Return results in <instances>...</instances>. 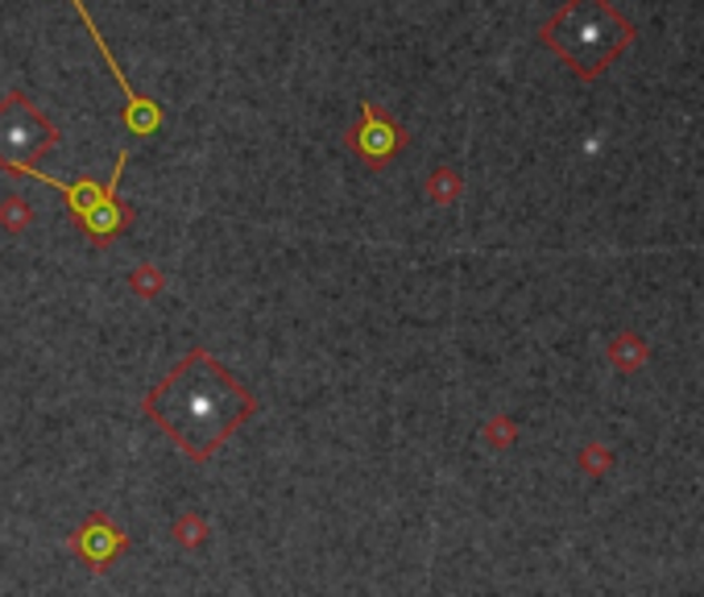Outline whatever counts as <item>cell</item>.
<instances>
[{"mask_svg":"<svg viewBox=\"0 0 704 597\" xmlns=\"http://www.w3.org/2000/svg\"><path fill=\"white\" fill-rule=\"evenodd\" d=\"M634 21L609 0H564L539 26V42L568 67L576 79L605 76V67L634 47Z\"/></svg>","mask_w":704,"mask_h":597,"instance_id":"obj_2","label":"cell"},{"mask_svg":"<svg viewBox=\"0 0 704 597\" xmlns=\"http://www.w3.org/2000/svg\"><path fill=\"white\" fill-rule=\"evenodd\" d=\"M129 291L141 295V304H153L166 291V270H158L153 261H141L133 275H129Z\"/></svg>","mask_w":704,"mask_h":597,"instance_id":"obj_12","label":"cell"},{"mask_svg":"<svg viewBox=\"0 0 704 597\" xmlns=\"http://www.w3.org/2000/svg\"><path fill=\"white\" fill-rule=\"evenodd\" d=\"M30 225H33V203L26 196H17V191H9V196L0 199V232L26 237Z\"/></svg>","mask_w":704,"mask_h":597,"instance_id":"obj_10","label":"cell"},{"mask_svg":"<svg viewBox=\"0 0 704 597\" xmlns=\"http://www.w3.org/2000/svg\"><path fill=\"white\" fill-rule=\"evenodd\" d=\"M71 551H76L91 573H105V568H112L120 556L129 551V536H125V527H117L108 515L91 510L88 519L76 527V536H71Z\"/></svg>","mask_w":704,"mask_h":597,"instance_id":"obj_7","label":"cell"},{"mask_svg":"<svg viewBox=\"0 0 704 597\" xmlns=\"http://www.w3.org/2000/svg\"><path fill=\"white\" fill-rule=\"evenodd\" d=\"M59 125L46 117L26 92L0 96V170L21 175L26 167H38L46 153L59 150Z\"/></svg>","mask_w":704,"mask_h":597,"instance_id":"obj_4","label":"cell"},{"mask_svg":"<svg viewBox=\"0 0 704 597\" xmlns=\"http://www.w3.org/2000/svg\"><path fill=\"white\" fill-rule=\"evenodd\" d=\"M170 536H175V544H179L182 551H199L204 544H208L211 527L204 515H196V510H187V515H179L175 519V527H170Z\"/></svg>","mask_w":704,"mask_h":597,"instance_id":"obj_11","label":"cell"},{"mask_svg":"<svg viewBox=\"0 0 704 597\" xmlns=\"http://www.w3.org/2000/svg\"><path fill=\"white\" fill-rule=\"evenodd\" d=\"M423 196L432 199V203H439V208L456 203V199L465 196V179H460V170L435 167L432 175H427V183H423Z\"/></svg>","mask_w":704,"mask_h":597,"instance_id":"obj_9","label":"cell"},{"mask_svg":"<svg viewBox=\"0 0 704 597\" xmlns=\"http://www.w3.org/2000/svg\"><path fill=\"white\" fill-rule=\"evenodd\" d=\"M125 167H129V150L117 153V167H112V175H108V183H96V179L62 183V179H54V175H46V170H38V167H26L17 179H38V183L62 191V196H67V216L88 232L91 246L108 249L120 232L133 229V216H137L133 208L117 196L120 179H125Z\"/></svg>","mask_w":704,"mask_h":597,"instance_id":"obj_3","label":"cell"},{"mask_svg":"<svg viewBox=\"0 0 704 597\" xmlns=\"http://www.w3.org/2000/svg\"><path fill=\"white\" fill-rule=\"evenodd\" d=\"M581 465H585L588 474H605V469L614 465V457H609V452H605L601 445H588L585 452H581Z\"/></svg>","mask_w":704,"mask_h":597,"instance_id":"obj_14","label":"cell"},{"mask_svg":"<svg viewBox=\"0 0 704 597\" xmlns=\"http://www.w3.org/2000/svg\"><path fill=\"white\" fill-rule=\"evenodd\" d=\"M514 424H509V419H494V424H489V428H485V440H489V445L494 448H509L514 445Z\"/></svg>","mask_w":704,"mask_h":597,"instance_id":"obj_13","label":"cell"},{"mask_svg":"<svg viewBox=\"0 0 704 597\" xmlns=\"http://www.w3.org/2000/svg\"><path fill=\"white\" fill-rule=\"evenodd\" d=\"M76 4V17L88 26V33H91V42H96V50H100V59L108 62V71H112V79L120 83V92H125V129L133 133V138H153L158 129H162V121H166V108L158 105V100H150V96H141L129 83V76L120 71V62H117V54L108 50V38L100 30H96V21H91V13H88V4L83 0H71Z\"/></svg>","mask_w":704,"mask_h":597,"instance_id":"obj_5","label":"cell"},{"mask_svg":"<svg viewBox=\"0 0 704 597\" xmlns=\"http://www.w3.org/2000/svg\"><path fill=\"white\" fill-rule=\"evenodd\" d=\"M609 366L622 369V374H638V369L646 366V357H651V349H646V340L638 337V332H617L614 340H609Z\"/></svg>","mask_w":704,"mask_h":597,"instance_id":"obj_8","label":"cell"},{"mask_svg":"<svg viewBox=\"0 0 704 597\" xmlns=\"http://www.w3.org/2000/svg\"><path fill=\"white\" fill-rule=\"evenodd\" d=\"M406 141L410 138L398 129V121H394L381 105H374V100H360V125H353L345 133L348 153H357L365 167H386V162H394Z\"/></svg>","mask_w":704,"mask_h":597,"instance_id":"obj_6","label":"cell"},{"mask_svg":"<svg viewBox=\"0 0 704 597\" xmlns=\"http://www.w3.org/2000/svg\"><path fill=\"white\" fill-rule=\"evenodd\" d=\"M257 395L208 349H191L166 369L141 411L191 465H208L257 415Z\"/></svg>","mask_w":704,"mask_h":597,"instance_id":"obj_1","label":"cell"}]
</instances>
